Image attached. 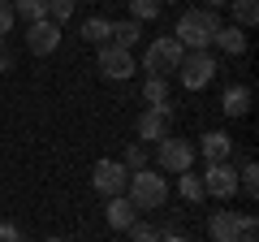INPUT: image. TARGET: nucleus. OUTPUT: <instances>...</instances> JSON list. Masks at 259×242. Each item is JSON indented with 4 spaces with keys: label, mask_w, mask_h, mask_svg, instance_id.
I'll return each mask as SVG.
<instances>
[{
    "label": "nucleus",
    "mask_w": 259,
    "mask_h": 242,
    "mask_svg": "<svg viewBox=\"0 0 259 242\" xmlns=\"http://www.w3.org/2000/svg\"><path fill=\"white\" fill-rule=\"evenodd\" d=\"M177 195H182L186 204H199V199H207V195H203V182H199L194 173H177Z\"/></svg>",
    "instance_id": "22"
},
{
    "label": "nucleus",
    "mask_w": 259,
    "mask_h": 242,
    "mask_svg": "<svg viewBox=\"0 0 259 242\" xmlns=\"http://www.w3.org/2000/svg\"><path fill=\"white\" fill-rule=\"evenodd\" d=\"M212 44L221 48L225 56H242V52H246V30L229 22V26H221V30H216V39H212Z\"/></svg>",
    "instance_id": "17"
},
{
    "label": "nucleus",
    "mask_w": 259,
    "mask_h": 242,
    "mask_svg": "<svg viewBox=\"0 0 259 242\" xmlns=\"http://www.w3.org/2000/svg\"><path fill=\"white\" fill-rule=\"evenodd\" d=\"M216 69H221V65H216L212 52H186L182 65H177V78H182L186 91H203V87L216 78Z\"/></svg>",
    "instance_id": "5"
},
{
    "label": "nucleus",
    "mask_w": 259,
    "mask_h": 242,
    "mask_svg": "<svg viewBox=\"0 0 259 242\" xmlns=\"http://www.w3.org/2000/svg\"><path fill=\"white\" fill-rule=\"evenodd\" d=\"M194 143L190 139H160L156 143V169L160 173H190L194 169Z\"/></svg>",
    "instance_id": "4"
},
{
    "label": "nucleus",
    "mask_w": 259,
    "mask_h": 242,
    "mask_svg": "<svg viewBox=\"0 0 259 242\" xmlns=\"http://www.w3.org/2000/svg\"><path fill=\"white\" fill-rule=\"evenodd\" d=\"M160 242H190V238H186V233H177L173 225H164V229H160Z\"/></svg>",
    "instance_id": "30"
},
{
    "label": "nucleus",
    "mask_w": 259,
    "mask_h": 242,
    "mask_svg": "<svg viewBox=\"0 0 259 242\" xmlns=\"http://www.w3.org/2000/svg\"><path fill=\"white\" fill-rule=\"evenodd\" d=\"M194 156H203L207 165H212V160H233V139L225 130H207L203 139H199V147H194Z\"/></svg>",
    "instance_id": "11"
},
{
    "label": "nucleus",
    "mask_w": 259,
    "mask_h": 242,
    "mask_svg": "<svg viewBox=\"0 0 259 242\" xmlns=\"http://www.w3.org/2000/svg\"><path fill=\"white\" fill-rule=\"evenodd\" d=\"M130 204L134 208H164L168 199V177L160 173V169H139V173H130Z\"/></svg>",
    "instance_id": "2"
},
{
    "label": "nucleus",
    "mask_w": 259,
    "mask_h": 242,
    "mask_svg": "<svg viewBox=\"0 0 259 242\" xmlns=\"http://www.w3.org/2000/svg\"><path fill=\"white\" fill-rule=\"evenodd\" d=\"M229 9H233V26H242V30H250L259 22V5L255 0H229Z\"/></svg>",
    "instance_id": "20"
},
{
    "label": "nucleus",
    "mask_w": 259,
    "mask_h": 242,
    "mask_svg": "<svg viewBox=\"0 0 259 242\" xmlns=\"http://www.w3.org/2000/svg\"><path fill=\"white\" fill-rule=\"evenodd\" d=\"M125 182H130V169L121 165V160H95V169H91V186H95V195H125Z\"/></svg>",
    "instance_id": "7"
},
{
    "label": "nucleus",
    "mask_w": 259,
    "mask_h": 242,
    "mask_svg": "<svg viewBox=\"0 0 259 242\" xmlns=\"http://www.w3.org/2000/svg\"><path fill=\"white\" fill-rule=\"evenodd\" d=\"M108 26H112L108 18H87L82 26H78V35H82L87 44H95V48H104V44H108Z\"/></svg>",
    "instance_id": "19"
},
{
    "label": "nucleus",
    "mask_w": 259,
    "mask_h": 242,
    "mask_svg": "<svg viewBox=\"0 0 259 242\" xmlns=\"http://www.w3.org/2000/svg\"><path fill=\"white\" fill-rule=\"evenodd\" d=\"M134 130H139V139L143 143H160V139H168V117L164 112H143L139 121H134Z\"/></svg>",
    "instance_id": "13"
},
{
    "label": "nucleus",
    "mask_w": 259,
    "mask_h": 242,
    "mask_svg": "<svg viewBox=\"0 0 259 242\" xmlns=\"http://www.w3.org/2000/svg\"><path fill=\"white\" fill-rule=\"evenodd\" d=\"M134 212H139V208L130 204L125 195H112V199H108V208H104V221H108L117 233H125L130 225H134Z\"/></svg>",
    "instance_id": "12"
},
{
    "label": "nucleus",
    "mask_w": 259,
    "mask_h": 242,
    "mask_svg": "<svg viewBox=\"0 0 259 242\" xmlns=\"http://www.w3.org/2000/svg\"><path fill=\"white\" fill-rule=\"evenodd\" d=\"M74 0H48V22H56V26H65V22L74 18Z\"/></svg>",
    "instance_id": "25"
},
{
    "label": "nucleus",
    "mask_w": 259,
    "mask_h": 242,
    "mask_svg": "<svg viewBox=\"0 0 259 242\" xmlns=\"http://www.w3.org/2000/svg\"><path fill=\"white\" fill-rule=\"evenodd\" d=\"M56 48H61V26L56 22H30L26 26V52H35V56H52Z\"/></svg>",
    "instance_id": "9"
},
{
    "label": "nucleus",
    "mask_w": 259,
    "mask_h": 242,
    "mask_svg": "<svg viewBox=\"0 0 259 242\" xmlns=\"http://www.w3.org/2000/svg\"><path fill=\"white\" fill-rule=\"evenodd\" d=\"M44 242H69V238H44Z\"/></svg>",
    "instance_id": "32"
},
{
    "label": "nucleus",
    "mask_w": 259,
    "mask_h": 242,
    "mask_svg": "<svg viewBox=\"0 0 259 242\" xmlns=\"http://www.w3.org/2000/svg\"><path fill=\"white\" fill-rule=\"evenodd\" d=\"M160 13H164V0H130V18L139 22H151V18H160Z\"/></svg>",
    "instance_id": "21"
},
{
    "label": "nucleus",
    "mask_w": 259,
    "mask_h": 242,
    "mask_svg": "<svg viewBox=\"0 0 259 242\" xmlns=\"http://www.w3.org/2000/svg\"><path fill=\"white\" fill-rule=\"evenodd\" d=\"M221 26H225V22H221V13H212V9H186L182 18H177L173 39L186 48V52H207Z\"/></svg>",
    "instance_id": "1"
},
{
    "label": "nucleus",
    "mask_w": 259,
    "mask_h": 242,
    "mask_svg": "<svg viewBox=\"0 0 259 242\" xmlns=\"http://www.w3.org/2000/svg\"><path fill=\"white\" fill-rule=\"evenodd\" d=\"M238 190H242L246 199H259V169H255V165H242V169H238Z\"/></svg>",
    "instance_id": "23"
},
{
    "label": "nucleus",
    "mask_w": 259,
    "mask_h": 242,
    "mask_svg": "<svg viewBox=\"0 0 259 242\" xmlns=\"http://www.w3.org/2000/svg\"><path fill=\"white\" fill-rule=\"evenodd\" d=\"M125 233H130V242H160V229H156V225H147V221H134Z\"/></svg>",
    "instance_id": "26"
},
{
    "label": "nucleus",
    "mask_w": 259,
    "mask_h": 242,
    "mask_svg": "<svg viewBox=\"0 0 259 242\" xmlns=\"http://www.w3.org/2000/svg\"><path fill=\"white\" fill-rule=\"evenodd\" d=\"M221 112L225 117H246L250 112V87H225V95H221Z\"/></svg>",
    "instance_id": "16"
},
{
    "label": "nucleus",
    "mask_w": 259,
    "mask_h": 242,
    "mask_svg": "<svg viewBox=\"0 0 259 242\" xmlns=\"http://www.w3.org/2000/svg\"><path fill=\"white\" fill-rule=\"evenodd\" d=\"M143 100H147L151 112L173 117V104H168V78H147V83H143Z\"/></svg>",
    "instance_id": "14"
},
{
    "label": "nucleus",
    "mask_w": 259,
    "mask_h": 242,
    "mask_svg": "<svg viewBox=\"0 0 259 242\" xmlns=\"http://www.w3.org/2000/svg\"><path fill=\"white\" fill-rule=\"evenodd\" d=\"M13 22H18V18H13V5H9V0H0V39L13 30Z\"/></svg>",
    "instance_id": "27"
},
{
    "label": "nucleus",
    "mask_w": 259,
    "mask_h": 242,
    "mask_svg": "<svg viewBox=\"0 0 259 242\" xmlns=\"http://www.w3.org/2000/svg\"><path fill=\"white\" fill-rule=\"evenodd\" d=\"M74 5H82V0H74Z\"/></svg>",
    "instance_id": "35"
},
{
    "label": "nucleus",
    "mask_w": 259,
    "mask_h": 242,
    "mask_svg": "<svg viewBox=\"0 0 259 242\" xmlns=\"http://www.w3.org/2000/svg\"><path fill=\"white\" fill-rule=\"evenodd\" d=\"M164 5H177V0H164Z\"/></svg>",
    "instance_id": "33"
},
{
    "label": "nucleus",
    "mask_w": 259,
    "mask_h": 242,
    "mask_svg": "<svg viewBox=\"0 0 259 242\" xmlns=\"http://www.w3.org/2000/svg\"><path fill=\"white\" fill-rule=\"evenodd\" d=\"M207 233H212V242H238V233H242V212H233V208L212 212V216H207Z\"/></svg>",
    "instance_id": "10"
},
{
    "label": "nucleus",
    "mask_w": 259,
    "mask_h": 242,
    "mask_svg": "<svg viewBox=\"0 0 259 242\" xmlns=\"http://www.w3.org/2000/svg\"><path fill=\"white\" fill-rule=\"evenodd\" d=\"M9 5H13V18H22L26 26L48 18V0H9Z\"/></svg>",
    "instance_id": "18"
},
{
    "label": "nucleus",
    "mask_w": 259,
    "mask_h": 242,
    "mask_svg": "<svg viewBox=\"0 0 259 242\" xmlns=\"http://www.w3.org/2000/svg\"><path fill=\"white\" fill-rule=\"evenodd\" d=\"M225 5H229V0H203V9H212V13H216V9H225Z\"/></svg>",
    "instance_id": "31"
},
{
    "label": "nucleus",
    "mask_w": 259,
    "mask_h": 242,
    "mask_svg": "<svg viewBox=\"0 0 259 242\" xmlns=\"http://www.w3.org/2000/svg\"><path fill=\"white\" fill-rule=\"evenodd\" d=\"M18 242H30V238H18Z\"/></svg>",
    "instance_id": "34"
},
{
    "label": "nucleus",
    "mask_w": 259,
    "mask_h": 242,
    "mask_svg": "<svg viewBox=\"0 0 259 242\" xmlns=\"http://www.w3.org/2000/svg\"><path fill=\"white\" fill-rule=\"evenodd\" d=\"M199 182H203V195L221 199V204H229L238 195V169H233V160H212Z\"/></svg>",
    "instance_id": "6"
},
{
    "label": "nucleus",
    "mask_w": 259,
    "mask_h": 242,
    "mask_svg": "<svg viewBox=\"0 0 259 242\" xmlns=\"http://www.w3.org/2000/svg\"><path fill=\"white\" fill-rule=\"evenodd\" d=\"M182 56H186V48L177 44L173 35H160V39H151L147 52H143V69H147V78H168V74H177Z\"/></svg>",
    "instance_id": "3"
},
{
    "label": "nucleus",
    "mask_w": 259,
    "mask_h": 242,
    "mask_svg": "<svg viewBox=\"0 0 259 242\" xmlns=\"http://www.w3.org/2000/svg\"><path fill=\"white\" fill-rule=\"evenodd\" d=\"M134 52H125V48H112V44H104L100 48V74L108 78V83H130L134 78Z\"/></svg>",
    "instance_id": "8"
},
{
    "label": "nucleus",
    "mask_w": 259,
    "mask_h": 242,
    "mask_svg": "<svg viewBox=\"0 0 259 242\" xmlns=\"http://www.w3.org/2000/svg\"><path fill=\"white\" fill-rule=\"evenodd\" d=\"M121 165H125L130 173L147 169V143H130V147H125V156H121Z\"/></svg>",
    "instance_id": "24"
},
{
    "label": "nucleus",
    "mask_w": 259,
    "mask_h": 242,
    "mask_svg": "<svg viewBox=\"0 0 259 242\" xmlns=\"http://www.w3.org/2000/svg\"><path fill=\"white\" fill-rule=\"evenodd\" d=\"M9 69H13V52H9V44L0 39V74H9Z\"/></svg>",
    "instance_id": "29"
},
{
    "label": "nucleus",
    "mask_w": 259,
    "mask_h": 242,
    "mask_svg": "<svg viewBox=\"0 0 259 242\" xmlns=\"http://www.w3.org/2000/svg\"><path fill=\"white\" fill-rule=\"evenodd\" d=\"M143 39V26L134 18H125V22H112L108 26V44L112 48H125V52H134V44Z\"/></svg>",
    "instance_id": "15"
},
{
    "label": "nucleus",
    "mask_w": 259,
    "mask_h": 242,
    "mask_svg": "<svg viewBox=\"0 0 259 242\" xmlns=\"http://www.w3.org/2000/svg\"><path fill=\"white\" fill-rule=\"evenodd\" d=\"M18 238H22L18 225H13V221H0V242H18Z\"/></svg>",
    "instance_id": "28"
}]
</instances>
